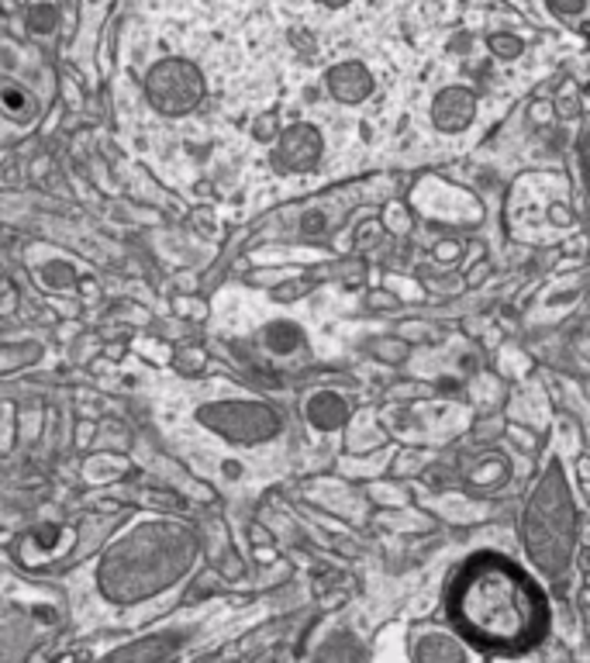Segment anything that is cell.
<instances>
[{
    "instance_id": "obj_1",
    "label": "cell",
    "mask_w": 590,
    "mask_h": 663,
    "mask_svg": "<svg viewBox=\"0 0 590 663\" xmlns=\"http://www.w3.org/2000/svg\"><path fill=\"white\" fill-rule=\"evenodd\" d=\"M449 616L456 632L483 653H525L546 635V601L511 559L480 553L452 577Z\"/></svg>"
}]
</instances>
